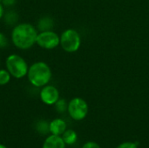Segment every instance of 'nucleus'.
Returning a JSON list of instances; mask_svg holds the SVG:
<instances>
[{"label":"nucleus","mask_w":149,"mask_h":148,"mask_svg":"<svg viewBox=\"0 0 149 148\" xmlns=\"http://www.w3.org/2000/svg\"><path fill=\"white\" fill-rule=\"evenodd\" d=\"M66 130V123L62 119H55L49 124V132L52 134L61 136Z\"/></svg>","instance_id":"obj_9"},{"label":"nucleus","mask_w":149,"mask_h":148,"mask_svg":"<svg viewBox=\"0 0 149 148\" xmlns=\"http://www.w3.org/2000/svg\"><path fill=\"white\" fill-rule=\"evenodd\" d=\"M39 96L44 104L47 106H52L55 105L59 99V92L54 85H46L42 87Z\"/></svg>","instance_id":"obj_7"},{"label":"nucleus","mask_w":149,"mask_h":148,"mask_svg":"<svg viewBox=\"0 0 149 148\" xmlns=\"http://www.w3.org/2000/svg\"><path fill=\"white\" fill-rule=\"evenodd\" d=\"M11 79V75L7 69H0V85H7Z\"/></svg>","instance_id":"obj_12"},{"label":"nucleus","mask_w":149,"mask_h":148,"mask_svg":"<svg viewBox=\"0 0 149 148\" xmlns=\"http://www.w3.org/2000/svg\"><path fill=\"white\" fill-rule=\"evenodd\" d=\"M117 148H138V147H137V144H135L134 142L127 141V142L121 143L120 145H119L117 147Z\"/></svg>","instance_id":"obj_14"},{"label":"nucleus","mask_w":149,"mask_h":148,"mask_svg":"<svg viewBox=\"0 0 149 148\" xmlns=\"http://www.w3.org/2000/svg\"><path fill=\"white\" fill-rule=\"evenodd\" d=\"M52 70L48 64L43 61L33 63L29 66L27 78L29 82L35 87H43L49 84L52 79Z\"/></svg>","instance_id":"obj_2"},{"label":"nucleus","mask_w":149,"mask_h":148,"mask_svg":"<svg viewBox=\"0 0 149 148\" xmlns=\"http://www.w3.org/2000/svg\"><path fill=\"white\" fill-rule=\"evenodd\" d=\"M67 112L72 120L80 121L87 116L88 105L86 101L81 98H73L68 103Z\"/></svg>","instance_id":"obj_5"},{"label":"nucleus","mask_w":149,"mask_h":148,"mask_svg":"<svg viewBox=\"0 0 149 148\" xmlns=\"http://www.w3.org/2000/svg\"><path fill=\"white\" fill-rule=\"evenodd\" d=\"M59 45L68 53L76 52L81 45V38L79 33L74 29H66L60 35Z\"/></svg>","instance_id":"obj_4"},{"label":"nucleus","mask_w":149,"mask_h":148,"mask_svg":"<svg viewBox=\"0 0 149 148\" xmlns=\"http://www.w3.org/2000/svg\"><path fill=\"white\" fill-rule=\"evenodd\" d=\"M36 44L45 50H52L60 44V36L52 30L42 31L38 33Z\"/></svg>","instance_id":"obj_6"},{"label":"nucleus","mask_w":149,"mask_h":148,"mask_svg":"<svg viewBox=\"0 0 149 148\" xmlns=\"http://www.w3.org/2000/svg\"><path fill=\"white\" fill-rule=\"evenodd\" d=\"M65 146L61 136L52 134L45 140L42 148H65Z\"/></svg>","instance_id":"obj_8"},{"label":"nucleus","mask_w":149,"mask_h":148,"mask_svg":"<svg viewBox=\"0 0 149 148\" xmlns=\"http://www.w3.org/2000/svg\"><path fill=\"white\" fill-rule=\"evenodd\" d=\"M52 27V20L50 17H43L38 22V28L41 31L51 30Z\"/></svg>","instance_id":"obj_11"},{"label":"nucleus","mask_w":149,"mask_h":148,"mask_svg":"<svg viewBox=\"0 0 149 148\" xmlns=\"http://www.w3.org/2000/svg\"><path fill=\"white\" fill-rule=\"evenodd\" d=\"M8 44V40L5 35L0 32V48H4Z\"/></svg>","instance_id":"obj_15"},{"label":"nucleus","mask_w":149,"mask_h":148,"mask_svg":"<svg viewBox=\"0 0 149 148\" xmlns=\"http://www.w3.org/2000/svg\"><path fill=\"white\" fill-rule=\"evenodd\" d=\"M82 148H101L100 146L94 141H88L83 145Z\"/></svg>","instance_id":"obj_16"},{"label":"nucleus","mask_w":149,"mask_h":148,"mask_svg":"<svg viewBox=\"0 0 149 148\" xmlns=\"http://www.w3.org/2000/svg\"><path fill=\"white\" fill-rule=\"evenodd\" d=\"M61 137H62L64 142L65 143V145H69V146L75 144V142L78 140L77 133L72 129H68V130L66 129L65 131V133L61 135Z\"/></svg>","instance_id":"obj_10"},{"label":"nucleus","mask_w":149,"mask_h":148,"mask_svg":"<svg viewBox=\"0 0 149 148\" xmlns=\"http://www.w3.org/2000/svg\"><path fill=\"white\" fill-rule=\"evenodd\" d=\"M67 106H68V104L66 103V101H65V99H59L56 102V104H55L56 110H57L58 113H64L65 111H66V110H67Z\"/></svg>","instance_id":"obj_13"},{"label":"nucleus","mask_w":149,"mask_h":148,"mask_svg":"<svg viewBox=\"0 0 149 148\" xmlns=\"http://www.w3.org/2000/svg\"><path fill=\"white\" fill-rule=\"evenodd\" d=\"M3 14H4V10H3V4L0 3V19L3 17Z\"/></svg>","instance_id":"obj_17"},{"label":"nucleus","mask_w":149,"mask_h":148,"mask_svg":"<svg viewBox=\"0 0 149 148\" xmlns=\"http://www.w3.org/2000/svg\"><path fill=\"white\" fill-rule=\"evenodd\" d=\"M38 31L36 28L29 23H20L11 31V41L13 44L20 50L31 48L37 40Z\"/></svg>","instance_id":"obj_1"},{"label":"nucleus","mask_w":149,"mask_h":148,"mask_svg":"<svg viewBox=\"0 0 149 148\" xmlns=\"http://www.w3.org/2000/svg\"><path fill=\"white\" fill-rule=\"evenodd\" d=\"M0 148H7L4 145H3V144H0Z\"/></svg>","instance_id":"obj_18"},{"label":"nucleus","mask_w":149,"mask_h":148,"mask_svg":"<svg viewBox=\"0 0 149 148\" xmlns=\"http://www.w3.org/2000/svg\"><path fill=\"white\" fill-rule=\"evenodd\" d=\"M5 66L11 77L15 79H23L27 76L29 65L24 58L18 54H10L6 58Z\"/></svg>","instance_id":"obj_3"}]
</instances>
